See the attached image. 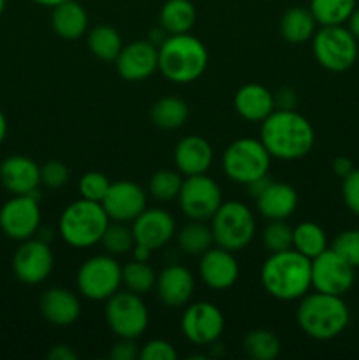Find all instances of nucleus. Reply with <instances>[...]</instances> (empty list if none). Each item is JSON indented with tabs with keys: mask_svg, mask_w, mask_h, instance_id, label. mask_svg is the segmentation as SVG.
I'll list each match as a JSON object with an SVG mask.
<instances>
[{
	"mask_svg": "<svg viewBox=\"0 0 359 360\" xmlns=\"http://www.w3.org/2000/svg\"><path fill=\"white\" fill-rule=\"evenodd\" d=\"M206 46L192 34L168 35L158 46V70L176 84H189L199 79L208 67Z\"/></svg>",
	"mask_w": 359,
	"mask_h": 360,
	"instance_id": "20e7f679",
	"label": "nucleus"
},
{
	"mask_svg": "<svg viewBox=\"0 0 359 360\" xmlns=\"http://www.w3.org/2000/svg\"><path fill=\"white\" fill-rule=\"evenodd\" d=\"M259 139L271 157L299 160L312 151L315 130L296 109H275L260 125Z\"/></svg>",
	"mask_w": 359,
	"mask_h": 360,
	"instance_id": "f257e3e1",
	"label": "nucleus"
},
{
	"mask_svg": "<svg viewBox=\"0 0 359 360\" xmlns=\"http://www.w3.org/2000/svg\"><path fill=\"white\" fill-rule=\"evenodd\" d=\"M132 252V259L134 260H139V262H148V259H150L151 255V250L146 248V246L143 245H134V248L130 250Z\"/></svg>",
	"mask_w": 359,
	"mask_h": 360,
	"instance_id": "8fccbe9b",
	"label": "nucleus"
},
{
	"mask_svg": "<svg viewBox=\"0 0 359 360\" xmlns=\"http://www.w3.org/2000/svg\"><path fill=\"white\" fill-rule=\"evenodd\" d=\"M341 199L347 210L359 217V169L347 174L341 183Z\"/></svg>",
	"mask_w": 359,
	"mask_h": 360,
	"instance_id": "37998d69",
	"label": "nucleus"
},
{
	"mask_svg": "<svg viewBox=\"0 0 359 360\" xmlns=\"http://www.w3.org/2000/svg\"><path fill=\"white\" fill-rule=\"evenodd\" d=\"M69 181V169L60 160H48L41 167V183L48 188H62Z\"/></svg>",
	"mask_w": 359,
	"mask_h": 360,
	"instance_id": "a19ab883",
	"label": "nucleus"
},
{
	"mask_svg": "<svg viewBox=\"0 0 359 360\" xmlns=\"http://www.w3.org/2000/svg\"><path fill=\"white\" fill-rule=\"evenodd\" d=\"M260 283L278 301H298L312 288V260L294 248L271 253L260 267Z\"/></svg>",
	"mask_w": 359,
	"mask_h": 360,
	"instance_id": "f03ea898",
	"label": "nucleus"
},
{
	"mask_svg": "<svg viewBox=\"0 0 359 360\" xmlns=\"http://www.w3.org/2000/svg\"><path fill=\"white\" fill-rule=\"evenodd\" d=\"M0 229L14 241L30 239L41 229V207L37 193L14 195L0 207Z\"/></svg>",
	"mask_w": 359,
	"mask_h": 360,
	"instance_id": "ddd939ff",
	"label": "nucleus"
},
{
	"mask_svg": "<svg viewBox=\"0 0 359 360\" xmlns=\"http://www.w3.org/2000/svg\"><path fill=\"white\" fill-rule=\"evenodd\" d=\"M106 322L118 338L137 340L148 329L150 315L139 294L125 290L116 292L106 301Z\"/></svg>",
	"mask_w": 359,
	"mask_h": 360,
	"instance_id": "9d476101",
	"label": "nucleus"
},
{
	"mask_svg": "<svg viewBox=\"0 0 359 360\" xmlns=\"http://www.w3.org/2000/svg\"><path fill=\"white\" fill-rule=\"evenodd\" d=\"M155 281H157V273L148 262L132 259V262H127L122 267V283L134 294H148L155 287Z\"/></svg>",
	"mask_w": 359,
	"mask_h": 360,
	"instance_id": "f704fd0d",
	"label": "nucleus"
},
{
	"mask_svg": "<svg viewBox=\"0 0 359 360\" xmlns=\"http://www.w3.org/2000/svg\"><path fill=\"white\" fill-rule=\"evenodd\" d=\"M222 167L231 181L248 185L267 176L271 167V155L260 139L241 137L227 146L222 157Z\"/></svg>",
	"mask_w": 359,
	"mask_h": 360,
	"instance_id": "0eeeda50",
	"label": "nucleus"
},
{
	"mask_svg": "<svg viewBox=\"0 0 359 360\" xmlns=\"http://www.w3.org/2000/svg\"><path fill=\"white\" fill-rule=\"evenodd\" d=\"M150 118L162 130H176L185 125L189 118V105L180 97H160L151 105Z\"/></svg>",
	"mask_w": 359,
	"mask_h": 360,
	"instance_id": "c85d7f7f",
	"label": "nucleus"
},
{
	"mask_svg": "<svg viewBox=\"0 0 359 360\" xmlns=\"http://www.w3.org/2000/svg\"><path fill=\"white\" fill-rule=\"evenodd\" d=\"M312 51L322 69L345 72L358 60V39L344 25L320 27L312 37Z\"/></svg>",
	"mask_w": 359,
	"mask_h": 360,
	"instance_id": "6e6552de",
	"label": "nucleus"
},
{
	"mask_svg": "<svg viewBox=\"0 0 359 360\" xmlns=\"http://www.w3.org/2000/svg\"><path fill=\"white\" fill-rule=\"evenodd\" d=\"M225 327L224 313L213 302L189 304L182 316V333L196 347H210L218 341Z\"/></svg>",
	"mask_w": 359,
	"mask_h": 360,
	"instance_id": "f8f14e48",
	"label": "nucleus"
},
{
	"mask_svg": "<svg viewBox=\"0 0 359 360\" xmlns=\"http://www.w3.org/2000/svg\"><path fill=\"white\" fill-rule=\"evenodd\" d=\"M317 32V21L312 11L306 7L296 6L285 11L280 20V34L291 44H303L312 41Z\"/></svg>",
	"mask_w": 359,
	"mask_h": 360,
	"instance_id": "bb28decb",
	"label": "nucleus"
},
{
	"mask_svg": "<svg viewBox=\"0 0 359 360\" xmlns=\"http://www.w3.org/2000/svg\"><path fill=\"white\" fill-rule=\"evenodd\" d=\"M270 181H271V179L267 178V176H263V178L256 179V181H252V183H248V185H246V190H248V195H252L253 199H256V197L259 195V193L263 192V190L266 188L267 185H270Z\"/></svg>",
	"mask_w": 359,
	"mask_h": 360,
	"instance_id": "09e8293b",
	"label": "nucleus"
},
{
	"mask_svg": "<svg viewBox=\"0 0 359 360\" xmlns=\"http://www.w3.org/2000/svg\"><path fill=\"white\" fill-rule=\"evenodd\" d=\"M101 243L109 255H123L134 248L136 239H134L132 227H127V224L122 221H113V224L109 221Z\"/></svg>",
	"mask_w": 359,
	"mask_h": 360,
	"instance_id": "e433bc0d",
	"label": "nucleus"
},
{
	"mask_svg": "<svg viewBox=\"0 0 359 360\" xmlns=\"http://www.w3.org/2000/svg\"><path fill=\"white\" fill-rule=\"evenodd\" d=\"M292 248L312 260L327 250L326 232L315 221H301L292 229Z\"/></svg>",
	"mask_w": 359,
	"mask_h": 360,
	"instance_id": "c756f323",
	"label": "nucleus"
},
{
	"mask_svg": "<svg viewBox=\"0 0 359 360\" xmlns=\"http://www.w3.org/2000/svg\"><path fill=\"white\" fill-rule=\"evenodd\" d=\"M55 259L44 239H25L13 257L14 276L27 285H39L51 274Z\"/></svg>",
	"mask_w": 359,
	"mask_h": 360,
	"instance_id": "2eb2a0df",
	"label": "nucleus"
},
{
	"mask_svg": "<svg viewBox=\"0 0 359 360\" xmlns=\"http://www.w3.org/2000/svg\"><path fill=\"white\" fill-rule=\"evenodd\" d=\"M275 95V105L277 109H294L298 104V97L292 88H282Z\"/></svg>",
	"mask_w": 359,
	"mask_h": 360,
	"instance_id": "a18cd8bd",
	"label": "nucleus"
},
{
	"mask_svg": "<svg viewBox=\"0 0 359 360\" xmlns=\"http://www.w3.org/2000/svg\"><path fill=\"white\" fill-rule=\"evenodd\" d=\"M32 2H35V4H39V6H42V7H55V6H58V4H62V2H67V0H32Z\"/></svg>",
	"mask_w": 359,
	"mask_h": 360,
	"instance_id": "864d4df0",
	"label": "nucleus"
},
{
	"mask_svg": "<svg viewBox=\"0 0 359 360\" xmlns=\"http://www.w3.org/2000/svg\"><path fill=\"white\" fill-rule=\"evenodd\" d=\"M331 248L354 269H359V229L344 231L334 238Z\"/></svg>",
	"mask_w": 359,
	"mask_h": 360,
	"instance_id": "ea45409f",
	"label": "nucleus"
},
{
	"mask_svg": "<svg viewBox=\"0 0 359 360\" xmlns=\"http://www.w3.org/2000/svg\"><path fill=\"white\" fill-rule=\"evenodd\" d=\"M109 217L101 202L88 199L74 200L60 214V238L73 248H90L101 243Z\"/></svg>",
	"mask_w": 359,
	"mask_h": 360,
	"instance_id": "39448f33",
	"label": "nucleus"
},
{
	"mask_svg": "<svg viewBox=\"0 0 359 360\" xmlns=\"http://www.w3.org/2000/svg\"><path fill=\"white\" fill-rule=\"evenodd\" d=\"M234 109L246 122L263 123L277 109L275 95L263 84L248 83L234 94Z\"/></svg>",
	"mask_w": 359,
	"mask_h": 360,
	"instance_id": "393cba45",
	"label": "nucleus"
},
{
	"mask_svg": "<svg viewBox=\"0 0 359 360\" xmlns=\"http://www.w3.org/2000/svg\"><path fill=\"white\" fill-rule=\"evenodd\" d=\"M76 285L90 301H108L122 287V266L113 255L90 257L77 269Z\"/></svg>",
	"mask_w": 359,
	"mask_h": 360,
	"instance_id": "1a4fd4ad",
	"label": "nucleus"
},
{
	"mask_svg": "<svg viewBox=\"0 0 359 360\" xmlns=\"http://www.w3.org/2000/svg\"><path fill=\"white\" fill-rule=\"evenodd\" d=\"M246 357L253 360H275L280 355V338L270 329H253L243 340Z\"/></svg>",
	"mask_w": 359,
	"mask_h": 360,
	"instance_id": "473e14b6",
	"label": "nucleus"
},
{
	"mask_svg": "<svg viewBox=\"0 0 359 360\" xmlns=\"http://www.w3.org/2000/svg\"><path fill=\"white\" fill-rule=\"evenodd\" d=\"M139 357V350L136 347V340H127V338H120L116 345L109 350V359L113 360H134Z\"/></svg>",
	"mask_w": 359,
	"mask_h": 360,
	"instance_id": "c03bdc74",
	"label": "nucleus"
},
{
	"mask_svg": "<svg viewBox=\"0 0 359 360\" xmlns=\"http://www.w3.org/2000/svg\"><path fill=\"white\" fill-rule=\"evenodd\" d=\"M296 320L303 333L317 341H329L340 336L351 322V311L341 295L313 292L301 297Z\"/></svg>",
	"mask_w": 359,
	"mask_h": 360,
	"instance_id": "7ed1b4c3",
	"label": "nucleus"
},
{
	"mask_svg": "<svg viewBox=\"0 0 359 360\" xmlns=\"http://www.w3.org/2000/svg\"><path fill=\"white\" fill-rule=\"evenodd\" d=\"M6 136H7V120L6 116H4V112L0 111V144L4 143Z\"/></svg>",
	"mask_w": 359,
	"mask_h": 360,
	"instance_id": "603ef678",
	"label": "nucleus"
},
{
	"mask_svg": "<svg viewBox=\"0 0 359 360\" xmlns=\"http://www.w3.org/2000/svg\"><path fill=\"white\" fill-rule=\"evenodd\" d=\"M199 276L211 290H227L238 281V260L232 255V252L220 246L206 250L199 260Z\"/></svg>",
	"mask_w": 359,
	"mask_h": 360,
	"instance_id": "6ab92c4d",
	"label": "nucleus"
},
{
	"mask_svg": "<svg viewBox=\"0 0 359 360\" xmlns=\"http://www.w3.org/2000/svg\"><path fill=\"white\" fill-rule=\"evenodd\" d=\"M51 28L60 39L77 41L88 30V14L76 0L58 4L51 11Z\"/></svg>",
	"mask_w": 359,
	"mask_h": 360,
	"instance_id": "a878e982",
	"label": "nucleus"
},
{
	"mask_svg": "<svg viewBox=\"0 0 359 360\" xmlns=\"http://www.w3.org/2000/svg\"><path fill=\"white\" fill-rule=\"evenodd\" d=\"M39 309H41V315L44 316L46 322L58 327H67L73 326L80 319L81 302L67 288L53 287L41 295Z\"/></svg>",
	"mask_w": 359,
	"mask_h": 360,
	"instance_id": "4be33fe9",
	"label": "nucleus"
},
{
	"mask_svg": "<svg viewBox=\"0 0 359 360\" xmlns=\"http://www.w3.org/2000/svg\"><path fill=\"white\" fill-rule=\"evenodd\" d=\"M180 207L189 220H211L220 207L222 190L213 178L206 174L185 176L178 193Z\"/></svg>",
	"mask_w": 359,
	"mask_h": 360,
	"instance_id": "9b49d317",
	"label": "nucleus"
},
{
	"mask_svg": "<svg viewBox=\"0 0 359 360\" xmlns=\"http://www.w3.org/2000/svg\"><path fill=\"white\" fill-rule=\"evenodd\" d=\"M355 281V269L333 248L324 250L312 259V287L317 292L344 295Z\"/></svg>",
	"mask_w": 359,
	"mask_h": 360,
	"instance_id": "4468645a",
	"label": "nucleus"
},
{
	"mask_svg": "<svg viewBox=\"0 0 359 360\" xmlns=\"http://www.w3.org/2000/svg\"><path fill=\"white\" fill-rule=\"evenodd\" d=\"M196 7L190 0H168L160 7L158 23L169 35L187 34L196 23Z\"/></svg>",
	"mask_w": 359,
	"mask_h": 360,
	"instance_id": "cd10ccee",
	"label": "nucleus"
},
{
	"mask_svg": "<svg viewBox=\"0 0 359 360\" xmlns=\"http://www.w3.org/2000/svg\"><path fill=\"white\" fill-rule=\"evenodd\" d=\"M87 44L92 55L102 62H115L123 48L120 34L109 25H99L92 28L88 32Z\"/></svg>",
	"mask_w": 359,
	"mask_h": 360,
	"instance_id": "7c9ffc66",
	"label": "nucleus"
},
{
	"mask_svg": "<svg viewBox=\"0 0 359 360\" xmlns=\"http://www.w3.org/2000/svg\"><path fill=\"white\" fill-rule=\"evenodd\" d=\"M347 23H348L347 28L351 30V34L354 35L359 42V7H355V9L352 11V14H351V18L347 20Z\"/></svg>",
	"mask_w": 359,
	"mask_h": 360,
	"instance_id": "3c124183",
	"label": "nucleus"
},
{
	"mask_svg": "<svg viewBox=\"0 0 359 360\" xmlns=\"http://www.w3.org/2000/svg\"><path fill=\"white\" fill-rule=\"evenodd\" d=\"M109 185H111V181L108 179V176L97 171H90L87 172V174L81 176L77 188H80L81 199L102 202V199H104L106 193H108Z\"/></svg>",
	"mask_w": 359,
	"mask_h": 360,
	"instance_id": "58836bf2",
	"label": "nucleus"
},
{
	"mask_svg": "<svg viewBox=\"0 0 359 360\" xmlns=\"http://www.w3.org/2000/svg\"><path fill=\"white\" fill-rule=\"evenodd\" d=\"M213 164V148L204 137L187 136L176 144L175 165L182 176L206 174Z\"/></svg>",
	"mask_w": 359,
	"mask_h": 360,
	"instance_id": "5701e85b",
	"label": "nucleus"
},
{
	"mask_svg": "<svg viewBox=\"0 0 359 360\" xmlns=\"http://www.w3.org/2000/svg\"><path fill=\"white\" fill-rule=\"evenodd\" d=\"M210 221L215 245L232 253L246 248L256 236V218L239 200L222 202Z\"/></svg>",
	"mask_w": 359,
	"mask_h": 360,
	"instance_id": "423d86ee",
	"label": "nucleus"
},
{
	"mask_svg": "<svg viewBox=\"0 0 359 360\" xmlns=\"http://www.w3.org/2000/svg\"><path fill=\"white\" fill-rule=\"evenodd\" d=\"M358 7V0H310V7L317 25H344Z\"/></svg>",
	"mask_w": 359,
	"mask_h": 360,
	"instance_id": "2f4dec72",
	"label": "nucleus"
},
{
	"mask_svg": "<svg viewBox=\"0 0 359 360\" xmlns=\"http://www.w3.org/2000/svg\"><path fill=\"white\" fill-rule=\"evenodd\" d=\"M257 210L266 220H287L298 207V193L287 183L270 181L256 197Z\"/></svg>",
	"mask_w": 359,
	"mask_h": 360,
	"instance_id": "b1692460",
	"label": "nucleus"
},
{
	"mask_svg": "<svg viewBox=\"0 0 359 360\" xmlns=\"http://www.w3.org/2000/svg\"><path fill=\"white\" fill-rule=\"evenodd\" d=\"M175 347L165 340H151L139 350L141 360H176Z\"/></svg>",
	"mask_w": 359,
	"mask_h": 360,
	"instance_id": "79ce46f5",
	"label": "nucleus"
},
{
	"mask_svg": "<svg viewBox=\"0 0 359 360\" xmlns=\"http://www.w3.org/2000/svg\"><path fill=\"white\" fill-rule=\"evenodd\" d=\"M0 183L13 195L37 193L41 167L25 155H11L0 164Z\"/></svg>",
	"mask_w": 359,
	"mask_h": 360,
	"instance_id": "412c9836",
	"label": "nucleus"
},
{
	"mask_svg": "<svg viewBox=\"0 0 359 360\" xmlns=\"http://www.w3.org/2000/svg\"><path fill=\"white\" fill-rule=\"evenodd\" d=\"M352 171H354V164H352V160L348 157H336L333 160V172L336 176H340L341 179L347 174H351Z\"/></svg>",
	"mask_w": 359,
	"mask_h": 360,
	"instance_id": "de8ad7c7",
	"label": "nucleus"
},
{
	"mask_svg": "<svg viewBox=\"0 0 359 360\" xmlns=\"http://www.w3.org/2000/svg\"><path fill=\"white\" fill-rule=\"evenodd\" d=\"M132 234L137 245L150 248L151 252L160 250L168 245L176 234V221L171 213L160 207L144 210L132 221Z\"/></svg>",
	"mask_w": 359,
	"mask_h": 360,
	"instance_id": "a211bd4d",
	"label": "nucleus"
},
{
	"mask_svg": "<svg viewBox=\"0 0 359 360\" xmlns=\"http://www.w3.org/2000/svg\"><path fill=\"white\" fill-rule=\"evenodd\" d=\"M116 72L122 79L144 81L158 70V48L150 41H134L123 46L115 60Z\"/></svg>",
	"mask_w": 359,
	"mask_h": 360,
	"instance_id": "f3484780",
	"label": "nucleus"
},
{
	"mask_svg": "<svg viewBox=\"0 0 359 360\" xmlns=\"http://www.w3.org/2000/svg\"><path fill=\"white\" fill-rule=\"evenodd\" d=\"M194 288H196V281H194L192 273L180 264L165 266L157 274V281H155L158 299L162 304L171 309H178L189 304L194 295Z\"/></svg>",
	"mask_w": 359,
	"mask_h": 360,
	"instance_id": "aec40b11",
	"label": "nucleus"
},
{
	"mask_svg": "<svg viewBox=\"0 0 359 360\" xmlns=\"http://www.w3.org/2000/svg\"><path fill=\"white\" fill-rule=\"evenodd\" d=\"M4 9H6V0H0V16H2Z\"/></svg>",
	"mask_w": 359,
	"mask_h": 360,
	"instance_id": "5fc2aeb1",
	"label": "nucleus"
},
{
	"mask_svg": "<svg viewBox=\"0 0 359 360\" xmlns=\"http://www.w3.org/2000/svg\"><path fill=\"white\" fill-rule=\"evenodd\" d=\"M263 243L270 253L292 248V227L285 220H270L263 231Z\"/></svg>",
	"mask_w": 359,
	"mask_h": 360,
	"instance_id": "4c0bfd02",
	"label": "nucleus"
},
{
	"mask_svg": "<svg viewBox=\"0 0 359 360\" xmlns=\"http://www.w3.org/2000/svg\"><path fill=\"white\" fill-rule=\"evenodd\" d=\"M49 360H76L77 354L69 347V345H56L49 350Z\"/></svg>",
	"mask_w": 359,
	"mask_h": 360,
	"instance_id": "49530a36",
	"label": "nucleus"
},
{
	"mask_svg": "<svg viewBox=\"0 0 359 360\" xmlns=\"http://www.w3.org/2000/svg\"><path fill=\"white\" fill-rule=\"evenodd\" d=\"M213 232L204 221L190 220L178 232V246L187 255H203L213 245Z\"/></svg>",
	"mask_w": 359,
	"mask_h": 360,
	"instance_id": "72a5a7b5",
	"label": "nucleus"
},
{
	"mask_svg": "<svg viewBox=\"0 0 359 360\" xmlns=\"http://www.w3.org/2000/svg\"><path fill=\"white\" fill-rule=\"evenodd\" d=\"M146 192L137 183L123 179L109 185L108 193L101 204L111 221L132 224L146 210Z\"/></svg>",
	"mask_w": 359,
	"mask_h": 360,
	"instance_id": "dca6fc26",
	"label": "nucleus"
},
{
	"mask_svg": "<svg viewBox=\"0 0 359 360\" xmlns=\"http://www.w3.org/2000/svg\"><path fill=\"white\" fill-rule=\"evenodd\" d=\"M182 183V172L171 171V169H160L155 174H151L150 183H148V192L155 200L165 202V200L178 199Z\"/></svg>",
	"mask_w": 359,
	"mask_h": 360,
	"instance_id": "c9c22d12",
	"label": "nucleus"
}]
</instances>
